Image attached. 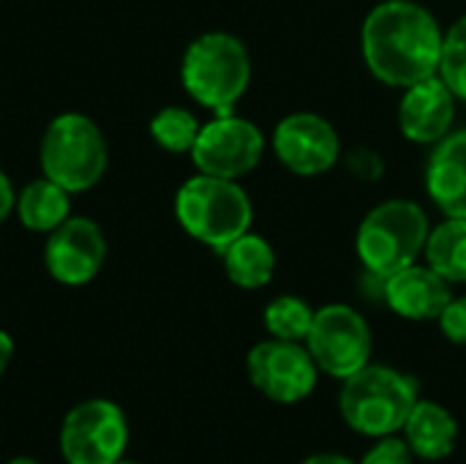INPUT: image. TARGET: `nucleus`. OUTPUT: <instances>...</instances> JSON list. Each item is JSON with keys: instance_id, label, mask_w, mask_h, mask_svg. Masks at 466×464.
I'll list each match as a JSON object with an SVG mask.
<instances>
[{"instance_id": "f257e3e1", "label": "nucleus", "mask_w": 466, "mask_h": 464, "mask_svg": "<svg viewBox=\"0 0 466 464\" xmlns=\"http://www.w3.org/2000/svg\"><path fill=\"white\" fill-rule=\"evenodd\" d=\"M442 38L437 19L423 5L385 0L363 22V60L380 82L410 88L440 71Z\"/></svg>"}, {"instance_id": "f03ea898", "label": "nucleus", "mask_w": 466, "mask_h": 464, "mask_svg": "<svg viewBox=\"0 0 466 464\" xmlns=\"http://www.w3.org/2000/svg\"><path fill=\"white\" fill-rule=\"evenodd\" d=\"M339 410L344 424L363 438L401 435L418 394V380L385 364H366L352 377L341 380Z\"/></svg>"}, {"instance_id": "7ed1b4c3", "label": "nucleus", "mask_w": 466, "mask_h": 464, "mask_svg": "<svg viewBox=\"0 0 466 464\" xmlns=\"http://www.w3.org/2000/svg\"><path fill=\"white\" fill-rule=\"evenodd\" d=\"M186 93L216 115L232 112L251 85V57L246 44L224 30L197 36L180 60Z\"/></svg>"}, {"instance_id": "20e7f679", "label": "nucleus", "mask_w": 466, "mask_h": 464, "mask_svg": "<svg viewBox=\"0 0 466 464\" xmlns=\"http://www.w3.org/2000/svg\"><path fill=\"white\" fill-rule=\"evenodd\" d=\"M175 216L194 241L224 254L232 241L251 230L254 205L238 180L197 172L177 189Z\"/></svg>"}, {"instance_id": "39448f33", "label": "nucleus", "mask_w": 466, "mask_h": 464, "mask_svg": "<svg viewBox=\"0 0 466 464\" xmlns=\"http://www.w3.org/2000/svg\"><path fill=\"white\" fill-rule=\"evenodd\" d=\"M41 175L71 194L90 191L109 170V145L101 126L85 112L55 115L38 145Z\"/></svg>"}, {"instance_id": "423d86ee", "label": "nucleus", "mask_w": 466, "mask_h": 464, "mask_svg": "<svg viewBox=\"0 0 466 464\" xmlns=\"http://www.w3.org/2000/svg\"><path fill=\"white\" fill-rule=\"evenodd\" d=\"M429 216L412 200H388L377 205L358 230V257L369 273L388 279L415 265L426 252Z\"/></svg>"}, {"instance_id": "0eeeda50", "label": "nucleus", "mask_w": 466, "mask_h": 464, "mask_svg": "<svg viewBox=\"0 0 466 464\" xmlns=\"http://www.w3.org/2000/svg\"><path fill=\"white\" fill-rule=\"evenodd\" d=\"M131 440L128 416L112 399L93 397L74 405L60 424V454L66 464H115Z\"/></svg>"}, {"instance_id": "6e6552de", "label": "nucleus", "mask_w": 466, "mask_h": 464, "mask_svg": "<svg viewBox=\"0 0 466 464\" xmlns=\"http://www.w3.org/2000/svg\"><path fill=\"white\" fill-rule=\"evenodd\" d=\"M303 345L309 347L317 369L336 380H347L371 364L374 350L366 317L347 304H328L317 309Z\"/></svg>"}, {"instance_id": "1a4fd4ad", "label": "nucleus", "mask_w": 466, "mask_h": 464, "mask_svg": "<svg viewBox=\"0 0 466 464\" xmlns=\"http://www.w3.org/2000/svg\"><path fill=\"white\" fill-rule=\"evenodd\" d=\"M246 372L251 386L270 402L298 405L317 388L319 369L303 342L265 339L246 356Z\"/></svg>"}, {"instance_id": "9d476101", "label": "nucleus", "mask_w": 466, "mask_h": 464, "mask_svg": "<svg viewBox=\"0 0 466 464\" xmlns=\"http://www.w3.org/2000/svg\"><path fill=\"white\" fill-rule=\"evenodd\" d=\"M262 153L265 137L259 126L238 118L235 112H224L202 123L199 137L191 148V161L202 175L238 180L262 161Z\"/></svg>"}, {"instance_id": "9b49d317", "label": "nucleus", "mask_w": 466, "mask_h": 464, "mask_svg": "<svg viewBox=\"0 0 466 464\" xmlns=\"http://www.w3.org/2000/svg\"><path fill=\"white\" fill-rule=\"evenodd\" d=\"M106 235L87 216H68L44 241V268L63 287L90 284L106 265Z\"/></svg>"}, {"instance_id": "f8f14e48", "label": "nucleus", "mask_w": 466, "mask_h": 464, "mask_svg": "<svg viewBox=\"0 0 466 464\" xmlns=\"http://www.w3.org/2000/svg\"><path fill=\"white\" fill-rule=\"evenodd\" d=\"M273 150L279 161L303 178L328 172L339 156L341 142L330 120L317 112H292L273 131Z\"/></svg>"}, {"instance_id": "ddd939ff", "label": "nucleus", "mask_w": 466, "mask_h": 464, "mask_svg": "<svg viewBox=\"0 0 466 464\" xmlns=\"http://www.w3.org/2000/svg\"><path fill=\"white\" fill-rule=\"evenodd\" d=\"M456 118V96L440 74L404 88L399 104V123L407 139L418 145H437L451 134Z\"/></svg>"}, {"instance_id": "4468645a", "label": "nucleus", "mask_w": 466, "mask_h": 464, "mask_svg": "<svg viewBox=\"0 0 466 464\" xmlns=\"http://www.w3.org/2000/svg\"><path fill=\"white\" fill-rule=\"evenodd\" d=\"M451 282L429 265H407L382 279V301L404 320H440L451 304Z\"/></svg>"}, {"instance_id": "2eb2a0df", "label": "nucleus", "mask_w": 466, "mask_h": 464, "mask_svg": "<svg viewBox=\"0 0 466 464\" xmlns=\"http://www.w3.org/2000/svg\"><path fill=\"white\" fill-rule=\"evenodd\" d=\"M426 189L445 216L466 219V129L437 142L426 164Z\"/></svg>"}, {"instance_id": "dca6fc26", "label": "nucleus", "mask_w": 466, "mask_h": 464, "mask_svg": "<svg viewBox=\"0 0 466 464\" xmlns=\"http://www.w3.org/2000/svg\"><path fill=\"white\" fill-rule=\"evenodd\" d=\"M401 438L412 449V454L423 462H442L456 451L459 443V421L453 413L434 402V399H418Z\"/></svg>"}, {"instance_id": "f3484780", "label": "nucleus", "mask_w": 466, "mask_h": 464, "mask_svg": "<svg viewBox=\"0 0 466 464\" xmlns=\"http://www.w3.org/2000/svg\"><path fill=\"white\" fill-rule=\"evenodd\" d=\"M14 216L19 219L25 230L49 235L71 216V191H66L55 180L41 175L16 191Z\"/></svg>"}, {"instance_id": "a211bd4d", "label": "nucleus", "mask_w": 466, "mask_h": 464, "mask_svg": "<svg viewBox=\"0 0 466 464\" xmlns=\"http://www.w3.org/2000/svg\"><path fill=\"white\" fill-rule=\"evenodd\" d=\"M221 257L229 282L240 290H262L265 284H270L276 273L273 246L262 235H254L251 230L243 232L238 241H232Z\"/></svg>"}, {"instance_id": "6ab92c4d", "label": "nucleus", "mask_w": 466, "mask_h": 464, "mask_svg": "<svg viewBox=\"0 0 466 464\" xmlns=\"http://www.w3.org/2000/svg\"><path fill=\"white\" fill-rule=\"evenodd\" d=\"M426 265L451 284L466 282V219L448 216V222L429 232Z\"/></svg>"}, {"instance_id": "aec40b11", "label": "nucleus", "mask_w": 466, "mask_h": 464, "mask_svg": "<svg viewBox=\"0 0 466 464\" xmlns=\"http://www.w3.org/2000/svg\"><path fill=\"white\" fill-rule=\"evenodd\" d=\"M202 123L186 107H161L150 118V137L167 153H191Z\"/></svg>"}, {"instance_id": "412c9836", "label": "nucleus", "mask_w": 466, "mask_h": 464, "mask_svg": "<svg viewBox=\"0 0 466 464\" xmlns=\"http://www.w3.org/2000/svg\"><path fill=\"white\" fill-rule=\"evenodd\" d=\"M262 323L273 339L306 342L311 323H314V309L298 295H279L276 301L265 306Z\"/></svg>"}, {"instance_id": "4be33fe9", "label": "nucleus", "mask_w": 466, "mask_h": 464, "mask_svg": "<svg viewBox=\"0 0 466 464\" xmlns=\"http://www.w3.org/2000/svg\"><path fill=\"white\" fill-rule=\"evenodd\" d=\"M456 98L466 101V16H461L442 38V57L437 71Z\"/></svg>"}, {"instance_id": "5701e85b", "label": "nucleus", "mask_w": 466, "mask_h": 464, "mask_svg": "<svg viewBox=\"0 0 466 464\" xmlns=\"http://www.w3.org/2000/svg\"><path fill=\"white\" fill-rule=\"evenodd\" d=\"M418 457L412 454V449L407 446L404 438L399 435H388V438H380L358 464H415Z\"/></svg>"}, {"instance_id": "b1692460", "label": "nucleus", "mask_w": 466, "mask_h": 464, "mask_svg": "<svg viewBox=\"0 0 466 464\" xmlns=\"http://www.w3.org/2000/svg\"><path fill=\"white\" fill-rule=\"evenodd\" d=\"M347 167H350V172H352L355 178H360V180H380L382 172H385L382 156H380L377 150H371V148H355V150H350Z\"/></svg>"}, {"instance_id": "393cba45", "label": "nucleus", "mask_w": 466, "mask_h": 464, "mask_svg": "<svg viewBox=\"0 0 466 464\" xmlns=\"http://www.w3.org/2000/svg\"><path fill=\"white\" fill-rule=\"evenodd\" d=\"M440 328L453 345H466V298H451L440 314Z\"/></svg>"}, {"instance_id": "a878e982", "label": "nucleus", "mask_w": 466, "mask_h": 464, "mask_svg": "<svg viewBox=\"0 0 466 464\" xmlns=\"http://www.w3.org/2000/svg\"><path fill=\"white\" fill-rule=\"evenodd\" d=\"M14 205H16V189L11 178L0 170V224H5V219L14 213Z\"/></svg>"}, {"instance_id": "bb28decb", "label": "nucleus", "mask_w": 466, "mask_h": 464, "mask_svg": "<svg viewBox=\"0 0 466 464\" xmlns=\"http://www.w3.org/2000/svg\"><path fill=\"white\" fill-rule=\"evenodd\" d=\"M11 358H14V339H11L8 331L0 328V377H3V372L8 369Z\"/></svg>"}, {"instance_id": "cd10ccee", "label": "nucleus", "mask_w": 466, "mask_h": 464, "mask_svg": "<svg viewBox=\"0 0 466 464\" xmlns=\"http://www.w3.org/2000/svg\"><path fill=\"white\" fill-rule=\"evenodd\" d=\"M300 464H358V462H352V459H350V457H344V454L322 451V454H311V457H306Z\"/></svg>"}, {"instance_id": "c85d7f7f", "label": "nucleus", "mask_w": 466, "mask_h": 464, "mask_svg": "<svg viewBox=\"0 0 466 464\" xmlns=\"http://www.w3.org/2000/svg\"><path fill=\"white\" fill-rule=\"evenodd\" d=\"M5 464H41L38 459H33V457H14V459H8Z\"/></svg>"}, {"instance_id": "c756f323", "label": "nucleus", "mask_w": 466, "mask_h": 464, "mask_svg": "<svg viewBox=\"0 0 466 464\" xmlns=\"http://www.w3.org/2000/svg\"><path fill=\"white\" fill-rule=\"evenodd\" d=\"M115 464H142V462H137V459H126V457H123V459H117Z\"/></svg>"}]
</instances>
